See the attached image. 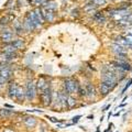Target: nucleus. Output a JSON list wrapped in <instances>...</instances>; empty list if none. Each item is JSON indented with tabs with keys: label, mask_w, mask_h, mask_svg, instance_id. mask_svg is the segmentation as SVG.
<instances>
[{
	"label": "nucleus",
	"mask_w": 132,
	"mask_h": 132,
	"mask_svg": "<svg viewBox=\"0 0 132 132\" xmlns=\"http://www.w3.org/2000/svg\"><path fill=\"white\" fill-rule=\"evenodd\" d=\"M78 88H79V84H78V81L76 79H74V78H66L64 80V89L68 94L77 93Z\"/></svg>",
	"instance_id": "1"
},
{
	"label": "nucleus",
	"mask_w": 132,
	"mask_h": 132,
	"mask_svg": "<svg viewBox=\"0 0 132 132\" xmlns=\"http://www.w3.org/2000/svg\"><path fill=\"white\" fill-rule=\"evenodd\" d=\"M40 98H41V101H42L43 106L47 107L51 105L52 102V98H53V92H52V88L48 87L47 89L43 90V92L40 93Z\"/></svg>",
	"instance_id": "2"
},
{
	"label": "nucleus",
	"mask_w": 132,
	"mask_h": 132,
	"mask_svg": "<svg viewBox=\"0 0 132 132\" xmlns=\"http://www.w3.org/2000/svg\"><path fill=\"white\" fill-rule=\"evenodd\" d=\"M24 90H26V97L29 99V100H31V99L34 98L35 95H36V84H34L32 80L28 81Z\"/></svg>",
	"instance_id": "3"
},
{
	"label": "nucleus",
	"mask_w": 132,
	"mask_h": 132,
	"mask_svg": "<svg viewBox=\"0 0 132 132\" xmlns=\"http://www.w3.org/2000/svg\"><path fill=\"white\" fill-rule=\"evenodd\" d=\"M22 24H23L24 30L28 31V32H32L33 30H35V29H36V28H35V24L33 23V21L30 19V16H29L28 14L26 15V18H24Z\"/></svg>",
	"instance_id": "4"
},
{
	"label": "nucleus",
	"mask_w": 132,
	"mask_h": 132,
	"mask_svg": "<svg viewBox=\"0 0 132 132\" xmlns=\"http://www.w3.org/2000/svg\"><path fill=\"white\" fill-rule=\"evenodd\" d=\"M41 11H42V15L45 21H48L51 22L54 20V16H55V13L53 10H50V9H46V8H43L41 7Z\"/></svg>",
	"instance_id": "5"
},
{
	"label": "nucleus",
	"mask_w": 132,
	"mask_h": 132,
	"mask_svg": "<svg viewBox=\"0 0 132 132\" xmlns=\"http://www.w3.org/2000/svg\"><path fill=\"white\" fill-rule=\"evenodd\" d=\"M48 87H51V86H50V82H47V80L45 79V78H43V77L39 78L38 82H36V89L40 90V93L45 89H47Z\"/></svg>",
	"instance_id": "6"
},
{
	"label": "nucleus",
	"mask_w": 132,
	"mask_h": 132,
	"mask_svg": "<svg viewBox=\"0 0 132 132\" xmlns=\"http://www.w3.org/2000/svg\"><path fill=\"white\" fill-rule=\"evenodd\" d=\"M18 89H19V86L16 82H11L9 85V88H8V95L11 99H13L16 97V94H18Z\"/></svg>",
	"instance_id": "7"
},
{
	"label": "nucleus",
	"mask_w": 132,
	"mask_h": 132,
	"mask_svg": "<svg viewBox=\"0 0 132 132\" xmlns=\"http://www.w3.org/2000/svg\"><path fill=\"white\" fill-rule=\"evenodd\" d=\"M12 39H13V34L9 31V30H3V32L1 33V40L2 42L6 43H11Z\"/></svg>",
	"instance_id": "8"
},
{
	"label": "nucleus",
	"mask_w": 132,
	"mask_h": 132,
	"mask_svg": "<svg viewBox=\"0 0 132 132\" xmlns=\"http://www.w3.org/2000/svg\"><path fill=\"white\" fill-rule=\"evenodd\" d=\"M111 50L112 52H114L116 54H127V48L125 46H121L119 44H112L111 45Z\"/></svg>",
	"instance_id": "9"
},
{
	"label": "nucleus",
	"mask_w": 132,
	"mask_h": 132,
	"mask_svg": "<svg viewBox=\"0 0 132 132\" xmlns=\"http://www.w3.org/2000/svg\"><path fill=\"white\" fill-rule=\"evenodd\" d=\"M112 89L113 88L111 87V86L105 84V82H101V84H100V88H99V92H100V94L102 95V96H107V95H108Z\"/></svg>",
	"instance_id": "10"
},
{
	"label": "nucleus",
	"mask_w": 132,
	"mask_h": 132,
	"mask_svg": "<svg viewBox=\"0 0 132 132\" xmlns=\"http://www.w3.org/2000/svg\"><path fill=\"white\" fill-rule=\"evenodd\" d=\"M93 19L96 21L97 23H99V24H104L105 22H106V16H105V14L102 13V12H97V13H95L94 15H93Z\"/></svg>",
	"instance_id": "11"
},
{
	"label": "nucleus",
	"mask_w": 132,
	"mask_h": 132,
	"mask_svg": "<svg viewBox=\"0 0 132 132\" xmlns=\"http://www.w3.org/2000/svg\"><path fill=\"white\" fill-rule=\"evenodd\" d=\"M113 39H114L113 41H114V43H116V44H119V45H121V46L128 47V41H127V39L125 38V36L117 35V36H114Z\"/></svg>",
	"instance_id": "12"
},
{
	"label": "nucleus",
	"mask_w": 132,
	"mask_h": 132,
	"mask_svg": "<svg viewBox=\"0 0 132 132\" xmlns=\"http://www.w3.org/2000/svg\"><path fill=\"white\" fill-rule=\"evenodd\" d=\"M23 123L27 128H34L36 126V119L33 117H27L23 120Z\"/></svg>",
	"instance_id": "13"
},
{
	"label": "nucleus",
	"mask_w": 132,
	"mask_h": 132,
	"mask_svg": "<svg viewBox=\"0 0 132 132\" xmlns=\"http://www.w3.org/2000/svg\"><path fill=\"white\" fill-rule=\"evenodd\" d=\"M86 92H87V96L88 97H95V95H96V89H95V86L92 84V82H87L86 84Z\"/></svg>",
	"instance_id": "14"
},
{
	"label": "nucleus",
	"mask_w": 132,
	"mask_h": 132,
	"mask_svg": "<svg viewBox=\"0 0 132 132\" xmlns=\"http://www.w3.org/2000/svg\"><path fill=\"white\" fill-rule=\"evenodd\" d=\"M13 19H14V15L13 14L3 15V16L0 18V24H1V26H7V24H9Z\"/></svg>",
	"instance_id": "15"
},
{
	"label": "nucleus",
	"mask_w": 132,
	"mask_h": 132,
	"mask_svg": "<svg viewBox=\"0 0 132 132\" xmlns=\"http://www.w3.org/2000/svg\"><path fill=\"white\" fill-rule=\"evenodd\" d=\"M18 57V54H16V52H13V53H3L1 55V59L3 62H10L11 60L13 59H16Z\"/></svg>",
	"instance_id": "16"
},
{
	"label": "nucleus",
	"mask_w": 132,
	"mask_h": 132,
	"mask_svg": "<svg viewBox=\"0 0 132 132\" xmlns=\"http://www.w3.org/2000/svg\"><path fill=\"white\" fill-rule=\"evenodd\" d=\"M96 9H97V6L96 5H94V3H92V2H88L87 5L85 6V8H84V10L87 12V13H95V11H96Z\"/></svg>",
	"instance_id": "17"
},
{
	"label": "nucleus",
	"mask_w": 132,
	"mask_h": 132,
	"mask_svg": "<svg viewBox=\"0 0 132 132\" xmlns=\"http://www.w3.org/2000/svg\"><path fill=\"white\" fill-rule=\"evenodd\" d=\"M0 75H1L5 79H7V81L10 79L11 76H12V71H11V68H6V69H3V71L0 72Z\"/></svg>",
	"instance_id": "18"
},
{
	"label": "nucleus",
	"mask_w": 132,
	"mask_h": 132,
	"mask_svg": "<svg viewBox=\"0 0 132 132\" xmlns=\"http://www.w3.org/2000/svg\"><path fill=\"white\" fill-rule=\"evenodd\" d=\"M13 28H14V30H15V33H16V34H22V32L24 31V28H23L22 22H19V21L14 22Z\"/></svg>",
	"instance_id": "19"
},
{
	"label": "nucleus",
	"mask_w": 132,
	"mask_h": 132,
	"mask_svg": "<svg viewBox=\"0 0 132 132\" xmlns=\"http://www.w3.org/2000/svg\"><path fill=\"white\" fill-rule=\"evenodd\" d=\"M24 98H26V90L19 87V89H18V94H16L15 99H16V100H19L20 102H22V101L24 100Z\"/></svg>",
	"instance_id": "20"
},
{
	"label": "nucleus",
	"mask_w": 132,
	"mask_h": 132,
	"mask_svg": "<svg viewBox=\"0 0 132 132\" xmlns=\"http://www.w3.org/2000/svg\"><path fill=\"white\" fill-rule=\"evenodd\" d=\"M2 50H3V52L5 53H13V52H16V50H15V47L12 45V43H8V44H6L5 46L2 47Z\"/></svg>",
	"instance_id": "21"
},
{
	"label": "nucleus",
	"mask_w": 132,
	"mask_h": 132,
	"mask_svg": "<svg viewBox=\"0 0 132 132\" xmlns=\"http://www.w3.org/2000/svg\"><path fill=\"white\" fill-rule=\"evenodd\" d=\"M42 7H43V8H46V9H50V10L55 11V10H56V8H57V5H56L55 2H53V1H51V2H47V1H46Z\"/></svg>",
	"instance_id": "22"
},
{
	"label": "nucleus",
	"mask_w": 132,
	"mask_h": 132,
	"mask_svg": "<svg viewBox=\"0 0 132 132\" xmlns=\"http://www.w3.org/2000/svg\"><path fill=\"white\" fill-rule=\"evenodd\" d=\"M11 43L15 47V50H21V48L24 47V42L22 40H15V41H13V42H11Z\"/></svg>",
	"instance_id": "23"
},
{
	"label": "nucleus",
	"mask_w": 132,
	"mask_h": 132,
	"mask_svg": "<svg viewBox=\"0 0 132 132\" xmlns=\"http://www.w3.org/2000/svg\"><path fill=\"white\" fill-rule=\"evenodd\" d=\"M34 13H35V15L38 16V19L41 21V23H44L45 22V20H44V18H43V15H42V11H41V8H36V9L34 10Z\"/></svg>",
	"instance_id": "24"
},
{
	"label": "nucleus",
	"mask_w": 132,
	"mask_h": 132,
	"mask_svg": "<svg viewBox=\"0 0 132 132\" xmlns=\"http://www.w3.org/2000/svg\"><path fill=\"white\" fill-rule=\"evenodd\" d=\"M46 1L47 0H30V3H32V5L35 6V7H38V6L42 7Z\"/></svg>",
	"instance_id": "25"
},
{
	"label": "nucleus",
	"mask_w": 132,
	"mask_h": 132,
	"mask_svg": "<svg viewBox=\"0 0 132 132\" xmlns=\"http://www.w3.org/2000/svg\"><path fill=\"white\" fill-rule=\"evenodd\" d=\"M13 113V111L12 110H9V109H1L0 110V116L1 117H9Z\"/></svg>",
	"instance_id": "26"
},
{
	"label": "nucleus",
	"mask_w": 132,
	"mask_h": 132,
	"mask_svg": "<svg viewBox=\"0 0 132 132\" xmlns=\"http://www.w3.org/2000/svg\"><path fill=\"white\" fill-rule=\"evenodd\" d=\"M114 61H118V62H127V54H116V60Z\"/></svg>",
	"instance_id": "27"
},
{
	"label": "nucleus",
	"mask_w": 132,
	"mask_h": 132,
	"mask_svg": "<svg viewBox=\"0 0 132 132\" xmlns=\"http://www.w3.org/2000/svg\"><path fill=\"white\" fill-rule=\"evenodd\" d=\"M76 105V100L73 97H68L67 98V107L68 108H73L74 106Z\"/></svg>",
	"instance_id": "28"
},
{
	"label": "nucleus",
	"mask_w": 132,
	"mask_h": 132,
	"mask_svg": "<svg viewBox=\"0 0 132 132\" xmlns=\"http://www.w3.org/2000/svg\"><path fill=\"white\" fill-rule=\"evenodd\" d=\"M77 93H78V95H79L80 97H86V96H87V92H86V88L80 87V86H79V88H78Z\"/></svg>",
	"instance_id": "29"
},
{
	"label": "nucleus",
	"mask_w": 132,
	"mask_h": 132,
	"mask_svg": "<svg viewBox=\"0 0 132 132\" xmlns=\"http://www.w3.org/2000/svg\"><path fill=\"white\" fill-rule=\"evenodd\" d=\"M89 1L92 3H94V5H96L97 7L106 5V0H89Z\"/></svg>",
	"instance_id": "30"
},
{
	"label": "nucleus",
	"mask_w": 132,
	"mask_h": 132,
	"mask_svg": "<svg viewBox=\"0 0 132 132\" xmlns=\"http://www.w3.org/2000/svg\"><path fill=\"white\" fill-rule=\"evenodd\" d=\"M131 6V2H122L120 6H119V8L118 9H121V10H126V9H128Z\"/></svg>",
	"instance_id": "31"
},
{
	"label": "nucleus",
	"mask_w": 132,
	"mask_h": 132,
	"mask_svg": "<svg viewBox=\"0 0 132 132\" xmlns=\"http://www.w3.org/2000/svg\"><path fill=\"white\" fill-rule=\"evenodd\" d=\"M9 67H10V65L8 64V62H1V63H0V72L6 68H9Z\"/></svg>",
	"instance_id": "32"
},
{
	"label": "nucleus",
	"mask_w": 132,
	"mask_h": 132,
	"mask_svg": "<svg viewBox=\"0 0 132 132\" xmlns=\"http://www.w3.org/2000/svg\"><path fill=\"white\" fill-rule=\"evenodd\" d=\"M14 0H8L7 5H6V8L7 9H10V8H13L14 7Z\"/></svg>",
	"instance_id": "33"
},
{
	"label": "nucleus",
	"mask_w": 132,
	"mask_h": 132,
	"mask_svg": "<svg viewBox=\"0 0 132 132\" xmlns=\"http://www.w3.org/2000/svg\"><path fill=\"white\" fill-rule=\"evenodd\" d=\"M131 84H132V78H131V79H129V81H128V84L125 86V88L122 89V92H121V94H122V95H123V94H125V93L127 92V89L130 87V86H131Z\"/></svg>",
	"instance_id": "34"
},
{
	"label": "nucleus",
	"mask_w": 132,
	"mask_h": 132,
	"mask_svg": "<svg viewBox=\"0 0 132 132\" xmlns=\"http://www.w3.org/2000/svg\"><path fill=\"white\" fill-rule=\"evenodd\" d=\"M72 15L75 16V18H78V16H79V10H78V9H74L72 11Z\"/></svg>",
	"instance_id": "35"
},
{
	"label": "nucleus",
	"mask_w": 132,
	"mask_h": 132,
	"mask_svg": "<svg viewBox=\"0 0 132 132\" xmlns=\"http://www.w3.org/2000/svg\"><path fill=\"white\" fill-rule=\"evenodd\" d=\"M47 118H48L52 122H54V123H60V122H62V121L59 120V119H56V118H54V117H47Z\"/></svg>",
	"instance_id": "36"
},
{
	"label": "nucleus",
	"mask_w": 132,
	"mask_h": 132,
	"mask_svg": "<svg viewBox=\"0 0 132 132\" xmlns=\"http://www.w3.org/2000/svg\"><path fill=\"white\" fill-rule=\"evenodd\" d=\"M81 118V116H76V117L73 118V123H77L78 121H79V119Z\"/></svg>",
	"instance_id": "37"
},
{
	"label": "nucleus",
	"mask_w": 132,
	"mask_h": 132,
	"mask_svg": "<svg viewBox=\"0 0 132 132\" xmlns=\"http://www.w3.org/2000/svg\"><path fill=\"white\" fill-rule=\"evenodd\" d=\"M6 82H7V79H5V78L0 75V86L3 85V84H6Z\"/></svg>",
	"instance_id": "38"
},
{
	"label": "nucleus",
	"mask_w": 132,
	"mask_h": 132,
	"mask_svg": "<svg viewBox=\"0 0 132 132\" xmlns=\"http://www.w3.org/2000/svg\"><path fill=\"white\" fill-rule=\"evenodd\" d=\"M19 6H24V0H18Z\"/></svg>",
	"instance_id": "39"
},
{
	"label": "nucleus",
	"mask_w": 132,
	"mask_h": 132,
	"mask_svg": "<svg viewBox=\"0 0 132 132\" xmlns=\"http://www.w3.org/2000/svg\"><path fill=\"white\" fill-rule=\"evenodd\" d=\"M109 108H110V104H109V105H107V106L105 107V108H104V109H102V111H107V110H108Z\"/></svg>",
	"instance_id": "40"
},
{
	"label": "nucleus",
	"mask_w": 132,
	"mask_h": 132,
	"mask_svg": "<svg viewBox=\"0 0 132 132\" xmlns=\"http://www.w3.org/2000/svg\"><path fill=\"white\" fill-rule=\"evenodd\" d=\"M111 114H112V112H111V111H110V112L108 113V118H110V116H111Z\"/></svg>",
	"instance_id": "41"
},
{
	"label": "nucleus",
	"mask_w": 132,
	"mask_h": 132,
	"mask_svg": "<svg viewBox=\"0 0 132 132\" xmlns=\"http://www.w3.org/2000/svg\"><path fill=\"white\" fill-rule=\"evenodd\" d=\"M29 1H30V0H29Z\"/></svg>",
	"instance_id": "42"
},
{
	"label": "nucleus",
	"mask_w": 132,
	"mask_h": 132,
	"mask_svg": "<svg viewBox=\"0 0 132 132\" xmlns=\"http://www.w3.org/2000/svg\"><path fill=\"white\" fill-rule=\"evenodd\" d=\"M110 132H111V131H110Z\"/></svg>",
	"instance_id": "43"
},
{
	"label": "nucleus",
	"mask_w": 132,
	"mask_h": 132,
	"mask_svg": "<svg viewBox=\"0 0 132 132\" xmlns=\"http://www.w3.org/2000/svg\"><path fill=\"white\" fill-rule=\"evenodd\" d=\"M131 132H132V131H131Z\"/></svg>",
	"instance_id": "44"
}]
</instances>
